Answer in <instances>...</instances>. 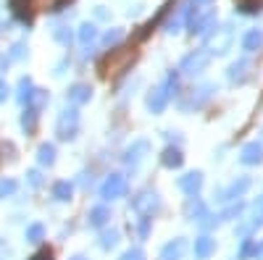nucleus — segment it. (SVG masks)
I'll return each instance as SVG.
<instances>
[{"instance_id": "20e7f679", "label": "nucleus", "mask_w": 263, "mask_h": 260, "mask_svg": "<svg viewBox=\"0 0 263 260\" xmlns=\"http://www.w3.org/2000/svg\"><path fill=\"white\" fill-rule=\"evenodd\" d=\"M250 187H253V179H250V176H237L229 187L218 189V203H234V200L242 197Z\"/></svg>"}, {"instance_id": "2f4dec72", "label": "nucleus", "mask_w": 263, "mask_h": 260, "mask_svg": "<svg viewBox=\"0 0 263 260\" xmlns=\"http://www.w3.org/2000/svg\"><path fill=\"white\" fill-rule=\"evenodd\" d=\"M71 260H90V257H84V255H74Z\"/></svg>"}, {"instance_id": "4be33fe9", "label": "nucleus", "mask_w": 263, "mask_h": 260, "mask_svg": "<svg viewBox=\"0 0 263 260\" xmlns=\"http://www.w3.org/2000/svg\"><path fill=\"white\" fill-rule=\"evenodd\" d=\"M150 231H153V218H147V215H140V221H137V226H135L137 239H140V242H145L147 236H150Z\"/></svg>"}, {"instance_id": "39448f33", "label": "nucleus", "mask_w": 263, "mask_h": 260, "mask_svg": "<svg viewBox=\"0 0 263 260\" xmlns=\"http://www.w3.org/2000/svg\"><path fill=\"white\" fill-rule=\"evenodd\" d=\"M147 153H150V139L140 137V139H135V142L124 150V163H126L129 168H137V166L147 158Z\"/></svg>"}, {"instance_id": "ddd939ff", "label": "nucleus", "mask_w": 263, "mask_h": 260, "mask_svg": "<svg viewBox=\"0 0 263 260\" xmlns=\"http://www.w3.org/2000/svg\"><path fill=\"white\" fill-rule=\"evenodd\" d=\"M161 166L163 168H182L184 166V155H182V147L179 145H168L163 153H161Z\"/></svg>"}, {"instance_id": "7ed1b4c3", "label": "nucleus", "mask_w": 263, "mask_h": 260, "mask_svg": "<svg viewBox=\"0 0 263 260\" xmlns=\"http://www.w3.org/2000/svg\"><path fill=\"white\" fill-rule=\"evenodd\" d=\"M132 210H135L137 215H147V218H153V215L161 210V194L153 192V189L137 192L135 197H132Z\"/></svg>"}, {"instance_id": "b1692460", "label": "nucleus", "mask_w": 263, "mask_h": 260, "mask_svg": "<svg viewBox=\"0 0 263 260\" xmlns=\"http://www.w3.org/2000/svg\"><path fill=\"white\" fill-rule=\"evenodd\" d=\"M32 95H34L32 82H29V79H21V84H18V103H27V105H29Z\"/></svg>"}, {"instance_id": "a211bd4d", "label": "nucleus", "mask_w": 263, "mask_h": 260, "mask_svg": "<svg viewBox=\"0 0 263 260\" xmlns=\"http://www.w3.org/2000/svg\"><path fill=\"white\" fill-rule=\"evenodd\" d=\"M242 224L248 226L250 234L263 226V197H258V200L253 203V208H250V221H242Z\"/></svg>"}, {"instance_id": "393cba45", "label": "nucleus", "mask_w": 263, "mask_h": 260, "mask_svg": "<svg viewBox=\"0 0 263 260\" xmlns=\"http://www.w3.org/2000/svg\"><path fill=\"white\" fill-rule=\"evenodd\" d=\"M253 245H255V239H250V236H245V239H242V245H239L237 260H253Z\"/></svg>"}, {"instance_id": "c85d7f7f", "label": "nucleus", "mask_w": 263, "mask_h": 260, "mask_svg": "<svg viewBox=\"0 0 263 260\" xmlns=\"http://www.w3.org/2000/svg\"><path fill=\"white\" fill-rule=\"evenodd\" d=\"M253 260H263V239L253 245Z\"/></svg>"}, {"instance_id": "cd10ccee", "label": "nucleus", "mask_w": 263, "mask_h": 260, "mask_svg": "<svg viewBox=\"0 0 263 260\" xmlns=\"http://www.w3.org/2000/svg\"><path fill=\"white\" fill-rule=\"evenodd\" d=\"M203 63H205V61H195V58H190V61H184V69H187L190 74H197L195 69H203Z\"/></svg>"}, {"instance_id": "2eb2a0df", "label": "nucleus", "mask_w": 263, "mask_h": 260, "mask_svg": "<svg viewBox=\"0 0 263 260\" xmlns=\"http://www.w3.org/2000/svg\"><path fill=\"white\" fill-rule=\"evenodd\" d=\"M55 158H58V153H55V145H53V142H42V145L37 147V163H40L42 168L55 166Z\"/></svg>"}, {"instance_id": "412c9836", "label": "nucleus", "mask_w": 263, "mask_h": 260, "mask_svg": "<svg viewBox=\"0 0 263 260\" xmlns=\"http://www.w3.org/2000/svg\"><path fill=\"white\" fill-rule=\"evenodd\" d=\"M24 236H27V242H32V245H40L42 239H45V226H42L40 221H34V224H29V226H27Z\"/></svg>"}, {"instance_id": "6ab92c4d", "label": "nucleus", "mask_w": 263, "mask_h": 260, "mask_svg": "<svg viewBox=\"0 0 263 260\" xmlns=\"http://www.w3.org/2000/svg\"><path fill=\"white\" fill-rule=\"evenodd\" d=\"M242 213H245V203L242 200H234L229 208H224L221 213H218V218H221V224L224 221H239V218H242Z\"/></svg>"}, {"instance_id": "9d476101", "label": "nucleus", "mask_w": 263, "mask_h": 260, "mask_svg": "<svg viewBox=\"0 0 263 260\" xmlns=\"http://www.w3.org/2000/svg\"><path fill=\"white\" fill-rule=\"evenodd\" d=\"M184 213H187L190 221L200 224V221H205V215H208L211 210H208V205H205L200 197H197V194H192V197H187V203H184Z\"/></svg>"}, {"instance_id": "7c9ffc66", "label": "nucleus", "mask_w": 263, "mask_h": 260, "mask_svg": "<svg viewBox=\"0 0 263 260\" xmlns=\"http://www.w3.org/2000/svg\"><path fill=\"white\" fill-rule=\"evenodd\" d=\"M6 97H8V84L0 79V103H6Z\"/></svg>"}, {"instance_id": "4468645a", "label": "nucleus", "mask_w": 263, "mask_h": 260, "mask_svg": "<svg viewBox=\"0 0 263 260\" xmlns=\"http://www.w3.org/2000/svg\"><path fill=\"white\" fill-rule=\"evenodd\" d=\"M53 200L55 203H69L71 197H74V182H69V179H58L55 184H53Z\"/></svg>"}, {"instance_id": "dca6fc26", "label": "nucleus", "mask_w": 263, "mask_h": 260, "mask_svg": "<svg viewBox=\"0 0 263 260\" xmlns=\"http://www.w3.org/2000/svg\"><path fill=\"white\" fill-rule=\"evenodd\" d=\"M37 124H40V111H34L32 105H27V111L21 113V129H24L27 137H32L37 132Z\"/></svg>"}, {"instance_id": "6e6552de", "label": "nucleus", "mask_w": 263, "mask_h": 260, "mask_svg": "<svg viewBox=\"0 0 263 260\" xmlns=\"http://www.w3.org/2000/svg\"><path fill=\"white\" fill-rule=\"evenodd\" d=\"M239 163L242 166H260L263 163V142H248L239 150Z\"/></svg>"}, {"instance_id": "f8f14e48", "label": "nucleus", "mask_w": 263, "mask_h": 260, "mask_svg": "<svg viewBox=\"0 0 263 260\" xmlns=\"http://www.w3.org/2000/svg\"><path fill=\"white\" fill-rule=\"evenodd\" d=\"M168 97H171V95L166 92V87H158V90H153V92L147 95V100H145V103H147V111H150V113H156V116L163 113V111H166V105H168Z\"/></svg>"}, {"instance_id": "9b49d317", "label": "nucleus", "mask_w": 263, "mask_h": 260, "mask_svg": "<svg viewBox=\"0 0 263 260\" xmlns=\"http://www.w3.org/2000/svg\"><path fill=\"white\" fill-rule=\"evenodd\" d=\"M184 252H187V239L177 236V239H171L161 247V260H182Z\"/></svg>"}, {"instance_id": "f03ea898", "label": "nucleus", "mask_w": 263, "mask_h": 260, "mask_svg": "<svg viewBox=\"0 0 263 260\" xmlns=\"http://www.w3.org/2000/svg\"><path fill=\"white\" fill-rule=\"evenodd\" d=\"M126 192H129V182L124 173H108L105 182L100 184V197L103 203H114L119 197H126Z\"/></svg>"}, {"instance_id": "423d86ee", "label": "nucleus", "mask_w": 263, "mask_h": 260, "mask_svg": "<svg viewBox=\"0 0 263 260\" xmlns=\"http://www.w3.org/2000/svg\"><path fill=\"white\" fill-rule=\"evenodd\" d=\"M203 184H205L203 171H190V173H184V176L177 179V187L187 194V197H192V194H200Z\"/></svg>"}, {"instance_id": "5701e85b", "label": "nucleus", "mask_w": 263, "mask_h": 260, "mask_svg": "<svg viewBox=\"0 0 263 260\" xmlns=\"http://www.w3.org/2000/svg\"><path fill=\"white\" fill-rule=\"evenodd\" d=\"M16 189H18V182L16 179H0V200L13 197Z\"/></svg>"}, {"instance_id": "c756f323", "label": "nucleus", "mask_w": 263, "mask_h": 260, "mask_svg": "<svg viewBox=\"0 0 263 260\" xmlns=\"http://www.w3.org/2000/svg\"><path fill=\"white\" fill-rule=\"evenodd\" d=\"M29 260H53V252H50V250H40V252L32 255Z\"/></svg>"}, {"instance_id": "a878e982", "label": "nucleus", "mask_w": 263, "mask_h": 260, "mask_svg": "<svg viewBox=\"0 0 263 260\" xmlns=\"http://www.w3.org/2000/svg\"><path fill=\"white\" fill-rule=\"evenodd\" d=\"M119 260H147V257H145L142 247H129V250H124V252H121V257H119Z\"/></svg>"}, {"instance_id": "f3484780", "label": "nucleus", "mask_w": 263, "mask_h": 260, "mask_svg": "<svg viewBox=\"0 0 263 260\" xmlns=\"http://www.w3.org/2000/svg\"><path fill=\"white\" fill-rule=\"evenodd\" d=\"M66 97H69V103H74V105H84V103H90V97H92V90L87 84H74L69 92H66Z\"/></svg>"}, {"instance_id": "aec40b11", "label": "nucleus", "mask_w": 263, "mask_h": 260, "mask_svg": "<svg viewBox=\"0 0 263 260\" xmlns=\"http://www.w3.org/2000/svg\"><path fill=\"white\" fill-rule=\"evenodd\" d=\"M119 236H121L119 229H103V231H100V239H98L100 250H105V252H108V250H114V247L119 245Z\"/></svg>"}, {"instance_id": "0eeeda50", "label": "nucleus", "mask_w": 263, "mask_h": 260, "mask_svg": "<svg viewBox=\"0 0 263 260\" xmlns=\"http://www.w3.org/2000/svg\"><path fill=\"white\" fill-rule=\"evenodd\" d=\"M192 255H195V260H208V257H213L216 255V239L211 234H200L195 239V245H192Z\"/></svg>"}, {"instance_id": "bb28decb", "label": "nucleus", "mask_w": 263, "mask_h": 260, "mask_svg": "<svg viewBox=\"0 0 263 260\" xmlns=\"http://www.w3.org/2000/svg\"><path fill=\"white\" fill-rule=\"evenodd\" d=\"M27 182H29L32 187H42V182H45V179H42V171H40V168H29V171H27Z\"/></svg>"}, {"instance_id": "f257e3e1", "label": "nucleus", "mask_w": 263, "mask_h": 260, "mask_svg": "<svg viewBox=\"0 0 263 260\" xmlns=\"http://www.w3.org/2000/svg\"><path fill=\"white\" fill-rule=\"evenodd\" d=\"M79 111L77 108H63L58 113V121H55V137L61 142H69L79 134Z\"/></svg>"}, {"instance_id": "1a4fd4ad", "label": "nucleus", "mask_w": 263, "mask_h": 260, "mask_svg": "<svg viewBox=\"0 0 263 260\" xmlns=\"http://www.w3.org/2000/svg\"><path fill=\"white\" fill-rule=\"evenodd\" d=\"M111 224V208L108 205H92L87 213V226L90 229H105Z\"/></svg>"}]
</instances>
